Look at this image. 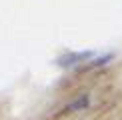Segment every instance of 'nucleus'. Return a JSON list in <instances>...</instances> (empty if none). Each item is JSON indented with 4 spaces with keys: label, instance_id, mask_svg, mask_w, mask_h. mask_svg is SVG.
Segmentation results:
<instances>
[{
    "label": "nucleus",
    "instance_id": "f03ea898",
    "mask_svg": "<svg viewBox=\"0 0 122 120\" xmlns=\"http://www.w3.org/2000/svg\"><path fill=\"white\" fill-rule=\"evenodd\" d=\"M112 60V54H104V56H100V58H96L90 62V68H96V66H104L106 62H110Z\"/></svg>",
    "mask_w": 122,
    "mask_h": 120
},
{
    "label": "nucleus",
    "instance_id": "7ed1b4c3",
    "mask_svg": "<svg viewBox=\"0 0 122 120\" xmlns=\"http://www.w3.org/2000/svg\"><path fill=\"white\" fill-rule=\"evenodd\" d=\"M84 106H88V96H82L80 100H76V102L70 106L68 110H76V108H84Z\"/></svg>",
    "mask_w": 122,
    "mask_h": 120
},
{
    "label": "nucleus",
    "instance_id": "f257e3e1",
    "mask_svg": "<svg viewBox=\"0 0 122 120\" xmlns=\"http://www.w3.org/2000/svg\"><path fill=\"white\" fill-rule=\"evenodd\" d=\"M92 56V52H68L66 56H62L58 60V64L60 66H64V68H68V66H72V64H78L80 60H84V58H90Z\"/></svg>",
    "mask_w": 122,
    "mask_h": 120
}]
</instances>
